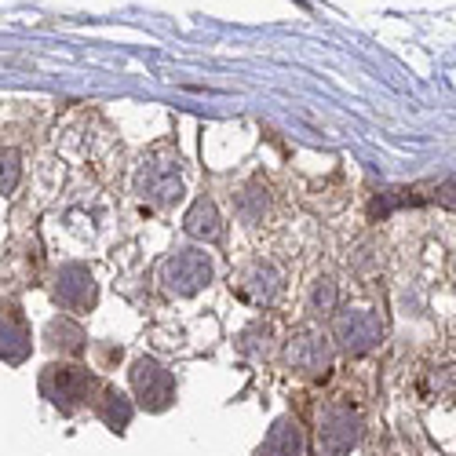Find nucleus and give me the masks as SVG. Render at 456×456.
I'll return each mask as SVG.
<instances>
[{"label":"nucleus","instance_id":"nucleus-5","mask_svg":"<svg viewBox=\"0 0 456 456\" xmlns=\"http://www.w3.org/2000/svg\"><path fill=\"white\" fill-rule=\"evenodd\" d=\"M52 296L62 311H92L95 307V281L92 274L81 267V263H66V267L55 274V285H52Z\"/></svg>","mask_w":456,"mask_h":456},{"label":"nucleus","instance_id":"nucleus-3","mask_svg":"<svg viewBox=\"0 0 456 456\" xmlns=\"http://www.w3.org/2000/svg\"><path fill=\"white\" fill-rule=\"evenodd\" d=\"M132 391L146 412H165L175 402V379L158 358H139L132 365Z\"/></svg>","mask_w":456,"mask_h":456},{"label":"nucleus","instance_id":"nucleus-4","mask_svg":"<svg viewBox=\"0 0 456 456\" xmlns=\"http://www.w3.org/2000/svg\"><path fill=\"white\" fill-rule=\"evenodd\" d=\"M165 285L172 289V292H179V296H194L201 285H208V278H212V263H208V256L205 252H198V248H186V252H175L168 263H165Z\"/></svg>","mask_w":456,"mask_h":456},{"label":"nucleus","instance_id":"nucleus-7","mask_svg":"<svg viewBox=\"0 0 456 456\" xmlns=\"http://www.w3.org/2000/svg\"><path fill=\"white\" fill-rule=\"evenodd\" d=\"M285 358H289V365H292L296 372H303V376H318V372H325V369L332 365V347L325 344V336L303 332V336H296L292 344H289Z\"/></svg>","mask_w":456,"mask_h":456},{"label":"nucleus","instance_id":"nucleus-10","mask_svg":"<svg viewBox=\"0 0 456 456\" xmlns=\"http://www.w3.org/2000/svg\"><path fill=\"white\" fill-rule=\"evenodd\" d=\"M256 456H303V435H299V424L292 420V416L274 420V428L267 431V438H263Z\"/></svg>","mask_w":456,"mask_h":456},{"label":"nucleus","instance_id":"nucleus-15","mask_svg":"<svg viewBox=\"0 0 456 456\" xmlns=\"http://www.w3.org/2000/svg\"><path fill=\"white\" fill-rule=\"evenodd\" d=\"M332 303H336V289H332V281H322L314 289V311H332Z\"/></svg>","mask_w":456,"mask_h":456},{"label":"nucleus","instance_id":"nucleus-11","mask_svg":"<svg viewBox=\"0 0 456 456\" xmlns=\"http://www.w3.org/2000/svg\"><path fill=\"white\" fill-rule=\"evenodd\" d=\"M186 231L194 234V238L216 241V238L223 234V223H219V212H216V205L201 198L194 208H190V216H186Z\"/></svg>","mask_w":456,"mask_h":456},{"label":"nucleus","instance_id":"nucleus-1","mask_svg":"<svg viewBox=\"0 0 456 456\" xmlns=\"http://www.w3.org/2000/svg\"><path fill=\"white\" fill-rule=\"evenodd\" d=\"M102 379L95 372H88L85 365H48L41 372V395L59 409V412H77L85 405L95 402Z\"/></svg>","mask_w":456,"mask_h":456},{"label":"nucleus","instance_id":"nucleus-6","mask_svg":"<svg viewBox=\"0 0 456 456\" xmlns=\"http://www.w3.org/2000/svg\"><path fill=\"white\" fill-rule=\"evenodd\" d=\"M33 344H29V325L22 318V311L15 303H4L0 307V362L8 365H22L29 358Z\"/></svg>","mask_w":456,"mask_h":456},{"label":"nucleus","instance_id":"nucleus-8","mask_svg":"<svg viewBox=\"0 0 456 456\" xmlns=\"http://www.w3.org/2000/svg\"><path fill=\"white\" fill-rule=\"evenodd\" d=\"M379 322L369 314V311H351L336 322V339L344 344L351 354H365L369 347H376V339H379Z\"/></svg>","mask_w":456,"mask_h":456},{"label":"nucleus","instance_id":"nucleus-9","mask_svg":"<svg viewBox=\"0 0 456 456\" xmlns=\"http://www.w3.org/2000/svg\"><path fill=\"white\" fill-rule=\"evenodd\" d=\"M92 409H95V416H99V420H102L113 435H125V431H128V424H132V412H135V409H132V402H128L118 387H110V384H99Z\"/></svg>","mask_w":456,"mask_h":456},{"label":"nucleus","instance_id":"nucleus-2","mask_svg":"<svg viewBox=\"0 0 456 456\" xmlns=\"http://www.w3.org/2000/svg\"><path fill=\"white\" fill-rule=\"evenodd\" d=\"M362 416L358 409L344 405V402H332L318 412V445L325 456H344L362 442Z\"/></svg>","mask_w":456,"mask_h":456},{"label":"nucleus","instance_id":"nucleus-17","mask_svg":"<svg viewBox=\"0 0 456 456\" xmlns=\"http://www.w3.org/2000/svg\"><path fill=\"white\" fill-rule=\"evenodd\" d=\"M318 456H325V452H318Z\"/></svg>","mask_w":456,"mask_h":456},{"label":"nucleus","instance_id":"nucleus-12","mask_svg":"<svg viewBox=\"0 0 456 456\" xmlns=\"http://www.w3.org/2000/svg\"><path fill=\"white\" fill-rule=\"evenodd\" d=\"M85 332H81V325H73V322H66V318H59V322H52L48 325V344L55 347V351H62V354H81L85 351Z\"/></svg>","mask_w":456,"mask_h":456},{"label":"nucleus","instance_id":"nucleus-14","mask_svg":"<svg viewBox=\"0 0 456 456\" xmlns=\"http://www.w3.org/2000/svg\"><path fill=\"white\" fill-rule=\"evenodd\" d=\"M22 179V154L19 150H0V194H12Z\"/></svg>","mask_w":456,"mask_h":456},{"label":"nucleus","instance_id":"nucleus-13","mask_svg":"<svg viewBox=\"0 0 456 456\" xmlns=\"http://www.w3.org/2000/svg\"><path fill=\"white\" fill-rule=\"evenodd\" d=\"M248 285L241 289L248 299H256V303H267L274 292H278V274L271 271V267H252V274L245 278Z\"/></svg>","mask_w":456,"mask_h":456},{"label":"nucleus","instance_id":"nucleus-16","mask_svg":"<svg viewBox=\"0 0 456 456\" xmlns=\"http://www.w3.org/2000/svg\"><path fill=\"white\" fill-rule=\"evenodd\" d=\"M438 201H442L445 208H456V183H445V186H438Z\"/></svg>","mask_w":456,"mask_h":456}]
</instances>
